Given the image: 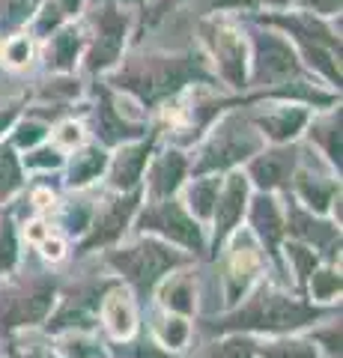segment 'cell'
<instances>
[{
  "label": "cell",
  "mask_w": 343,
  "mask_h": 358,
  "mask_svg": "<svg viewBox=\"0 0 343 358\" xmlns=\"http://www.w3.org/2000/svg\"><path fill=\"white\" fill-rule=\"evenodd\" d=\"M323 317L319 308H311L305 301H295L290 296H281L269 287H260L257 293L248 299L245 308L230 313L224 320H212L206 329L212 331H293L302 329L307 322Z\"/></svg>",
  "instance_id": "obj_1"
},
{
  "label": "cell",
  "mask_w": 343,
  "mask_h": 358,
  "mask_svg": "<svg viewBox=\"0 0 343 358\" xmlns=\"http://www.w3.org/2000/svg\"><path fill=\"white\" fill-rule=\"evenodd\" d=\"M108 263L114 266L126 281L135 284L140 293H147V289H152L159 284L161 275H168L170 268H176L182 263V257L176 251H170L168 245L147 239V242L131 245V248L108 254Z\"/></svg>",
  "instance_id": "obj_2"
},
{
  "label": "cell",
  "mask_w": 343,
  "mask_h": 358,
  "mask_svg": "<svg viewBox=\"0 0 343 358\" xmlns=\"http://www.w3.org/2000/svg\"><path fill=\"white\" fill-rule=\"evenodd\" d=\"M54 305V281L48 278H30V281L13 284L6 293H0V326L21 329L36 326L48 317Z\"/></svg>",
  "instance_id": "obj_3"
},
{
  "label": "cell",
  "mask_w": 343,
  "mask_h": 358,
  "mask_svg": "<svg viewBox=\"0 0 343 358\" xmlns=\"http://www.w3.org/2000/svg\"><path fill=\"white\" fill-rule=\"evenodd\" d=\"M260 152V134L254 131L248 122L242 120H224L212 134V141L203 147V159L197 162L194 171L197 173H209V171H224V167L245 162L248 155Z\"/></svg>",
  "instance_id": "obj_4"
},
{
  "label": "cell",
  "mask_w": 343,
  "mask_h": 358,
  "mask_svg": "<svg viewBox=\"0 0 343 358\" xmlns=\"http://www.w3.org/2000/svg\"><path fill=\"white\" fill-rule=\"evenodd\" d=\"M191 75H197V66L185 60H147L143 66L129 69L123 81L129 90H135L143 102H152L159 96L176 93Z\"/></svg>",
  "instance_id": "obj_5"
},
{
  "label": "cell",
  "mask_w": 343,
  "mask_h": 358,
  "mask_svg": "<svg viewBox=\"0 0 343 358\" xmlns=\"http://www.w3.org/2000/svg\"><path fill=\"white\" fill-rule=\"evenodd\" d=\"M140 230H152V233H161V236H168L170 242H180L185 245L188 251L200 254L203 251V230L200 224H197L188 212L176 203V200H159V203H152L147 212L140 215Z\"/></svg>",
  "instance_id": "obj_6"
},
{
  "label": "cell",
  "mask_w": 343,
  "mask_h": 358,
  "mask_svg": "<svg viewBox=\"0 0 343 358\" xmlns=\"http://www.w3.org/2000/svg\"><path fill=\"white\" fill-rule=\"evenodd\" d=\"M138 197H140L138 192H131V194L119 197V200H110V203L96 215V221L90 224L93 230H90V236L84 239L81 251L87 254V251L102 248V245H110L114 239L123 236V230H126V224L131 218V212H135V206H138Z\"/></svg>",
  "instance_id": "obj_7"
},
{
  "label": "cell",
  "mask_w": 343,
  "mask_h": 358,
  "mask_svg": "<svg viewBox=\"0 0 343 358\" xmlns=\"http://www.w3.org/2000/svg\"><path fill=\"white\" fill-rule=\"evenodd\" d=\"M248 203V179L242 173H233L227 179V185L218 192L212 218H215V251L218 245H224V239L236 230V224L242 221V212Z\"/></svg>",
  "instance_id": "obj_8"
},
{
  "label": "cell",
  "mask_w": 343,
  "mask_h": 358,
  "mask_svg": "<svg viewBox=\"0 0 343 358\" xmlns=\"http://www.w3.org/2000/svg\"><path fill=\"white\" fill-rule=\"evenodd\" d=\"M295 150H269V152H260L257 159L251 162L248 167V176L257 182L263 192H275V188H284L290 182V176L295 171Z\"/></svg>",
  "instance_id": "obj_9"
},
{
  "label": "cell",
  "mask_w": 343,
  "mask_h": 358,
  "mask_svg": "<svg viewBox=\"0 0 343 358\" xmlns=\"http://www.w3.org/2000/svg\"><path fill=\"white\" fill-rule=\"evenodd\" d=\"M295 57L290 45L278 36L257 39V81H281L286 75H295Z\"/></svg>",
  "instance_id": "obj_10"
},
{
  "label": "cell",
  "mask_w": 343,
  "mask_h": 358,
  "mask_svg": "<svg viewBox=\"0 0 343 358\" xmlns=\"http://www.w3.org/2000/svg\"><path fill=\"white\" fill-rule=\"evenodd\" d=\"M260 266H263L260 251L251 245V239L236 242L233 257H230V266H227V296H230V301H239L248 293V287L254 281V275L260 272Z\"/></svg>",
  "instance_id": "obj_11"
},
{
  "label": "cell",
  "mask_w": 343,
  "mask_h": 358,
  "mask_svg": "<svg viewBox=\"0 0 343 358\" xmlns=\"http://www.w3.org/2000/svg\"><path fill=\"white\" fill-rule=\"evenodd\" d=\"M251 227L263 239L265 251H269L272 257H278V242L284 239L286 227H284V218H281L278 203H275V200L265 194V192L260 197L251 200Z\"/></svg>",
  "instance_id": "obj_12"
},
{
  "label": "cell",
  "mask_w": 343,
  "mask_h": 358,
  "mask_svg": "<svg viewBox=\"0 0 343 358\" xmlns=\"http://www.w3.org/2000/svg\"><path fill=\"white\" fill-rule=\"evenodd\" d=\"M123 36H126V21L119 18L114 9H105L98 15V39H96V48L90 54V69H105L108 63L117 60L119 48H123Z\"/></svg>",
  "instance_id": "obj_13"
},
{
  "label": "cell",
  "mask_w": 343,
  "mask_h": 358,
  "mask_svg": "<svg viewBox=\"0 0 343 358\" xmlns=\"http://www.w3.org/2000/svg\"><path fill=\"white\" fill-rule=\"evenodd\" d=\"M185 171H188V164L180 152H164L156 159V164H152V171H149V194L156 197V200H164V197H170L176 188L182 185V179H185Z\"/></svg>",
  "instance_id": "obj_14"
},
{
  "label": "cell",
  "mask_w": 343,
  "mask_h": 358,
  "mask_svg": "<svg viewBox=\"0 0 343 358\" xmlns=\"http://www.w3.org/2000/svg\"><path fill=\"white\" fill-rule=\"evenodd\" d=\"M149 147H152V141L138 143V147H126L119 152L114 164H110V185L119 188V192H131L143 173V164L149 159Z\"/></svg>",
  "instance_id": "obj_15"
},
{
  "label": "cell",
  "mask_w": 343,
  "mask_h": 358,
  "mask_svg": "<svg viewBox=\"0 0 343 358\" xmlns=\"http://www.w3.org/2000/svg\"><path fill=\"white\" fill-rule=\"evenodd\" d=\"M290 230L293 236L298 242H305V245H316V248H328V245H335L340 242V233L337 227H331V224L326 221H316L314 215H307V212H302L298 206H290Z\"/></svg>",
  "instance_id": "obj_16"
},
{
  "label": "cell",
  "mask_w": 343,
  "mask_h": 358,
  "mask_svg": "<svg viewBox=\"0 0 343 358\" xmlns=\"http://www.w3.org/2000/svg\"><path fill=\"white\" fill-rule=\"evenodd\" d=\"M215 54H218L221 75L233 87L245 84V45L236 39V33H230V30L215 33Z\"/></svg>",
  "instance_id": "obj_17"
},
{
  "label": "cell",
  "mask_w": 343,
  "mask_h": 358,
  "mask_svg": "<svg viewBox=\"0 0 343 358\" xmlns=\"http://www.w3.org/2000/svg\"><path fill=\"white\" fill-rule=\"evenodd\" d=\"M105 326L114 338H131L135 334V305L126 289H114L105 299Z\"/></svg>",
  "instance_id": "obj_18"
},
{
  "label": "cell",
  "mask_w": 343,
  "mask_h": 358,
  "mask_svg": "<svg viewBox=\"0 0 343 358\" xmlns=\"http://www.w3.org/2000/svg\"><path fill=\"white\" fill-rule=\"evenodd\" d=\"M305 122H307V114L302 108H281V110H275V114H269V117H260V126L272 141L295 138V134L305 129Z\"/></svg>",
  "instance_id": "obj_19"
},
{
  "label": "cell",
  "mask_w": 343,
  "mask_h": 358,
  "mask_svg": "<svg viewBox=\"0 0 343 358\" xmlns=\"http://www.w3.org/2000/svg\"><path fill=\"white\" fill-rule=\"evenodd\" d=\"M218 192H221V179H215V176L194 179V185L188 188V209H191V215H197V218H212Z\"/></svg>",
  "instance_id": "obj_20"
},
{
  "label": "cell",
  "mask_w": 343,
  "mask_h": 358,
  "mask_svg": "<svg viewBox=\"0 0 343 358\" xmlns=\"http://www.w3.org/2000/svg\"><path fill=\"white\" fill-rule=\"evenodd\" d=\"M161 305L170 308L173 313H182V317L194 313V287H191V281H188L185 275L170 278V281L161 287Z\"/></svg>",
  "instance_id": "obj_21"
},
{
  "label": "cell",
  "mask_w": 343,
  "mask_h": 358,
  "mask_svg": "<svg viewBox=\"0 0 343 358\" xmlns=\"http://www.w3.org/2000/svg\"><path fill=\"white\" fill-rule=\"evenodd\" d=\"M105 152L102 150H81L78 155L72 159V167H69V185H87V182H93V179L105 171Z\"/></svg>",
  "instance_id": "obj_22"
},
{
  "label": "cell",
  "mask_w": 343,
  "mask_h": 358,
  "mask_svg": "<svg viewBox=\"0 0 343 358\" xmlns=\"http://www.w3.org/2000/svg\"><path fill=\"white\" fill-rule=\"evenodd\" d=\"M298 194L314 212H326L328 203H335V194H337V185L328 182V179H314V176H298Z\"/></svg>",
  "instance_id": "obj_23"
},
{
  "label": "cell",
  "mask_w": 343,
  "mask_h": 358,
  "mask_svg": "<svg viewBox=\"0 0 343 358\" xmlns=\"http://www.w3.org/2000/svg\"><path fill=\"white\" fill-rule=\"evenodd\" d=\"M260 358H319L314 341H272L254 346Z\"/></svg>",
  "instance_id": "obj_24"
},
{
  "label": "cell",
  "mask_w": 343,
  "mask_h": 358,
  "mask_svg": "<svg viewBox=\"0 0 343 358\" xmlns=\"http://www.w3.org/2000/svg\"><path fill=\"white\" fill-rule=\"evenodd\" d=\"M75 54H78V36H75L72 30H63L54 36L51 48H48V63L57 66V69H69Z\"/></svg>",
  "instance_id": "obj_25"
},
{
  "label": "cell",
  "mask_w": 343,
  "mask_h": 358,
  "mask_svg": "<svg viewBox=\"0 0 343 358\" xmlns=\"http://www.w3.org/2000/svg\"><path fill=\"white\" fill-rule=\"evenodd\" d=\"M307 281H311V296L316 301H331L340 293V275L335 268H314V272L307 275Z\"/></svg>",
  "instance_id": "obj_26"
},
{
  "label": "cell",
  "mask_w": 343,
  "mask_h": 358,
  "mask_svg": "<svg viewBox=\"0 0 343 358\" xmlns=\"http://www.w3.org/2000/svg\"><path fill=\"white\" fill-rule=\"evenodd\" d=\"M18 185H21V167L15 155L9 147H0V200H6Z\"/></svg>",
  "instance_id": "obj_27"
},
{
  "label": "cell",
  "mask_w": 343,
  "mask_h": 358,
  "mask_svg": "<svg viewBox=\"0 0 343 358\" xmlns=\"http://www.w3.org/2000/svg\"><path fill=\"white\" fill-rule=\"evenodd\" d=\"M314 138L326 147L328 159L335 164H340V117H331L328 122H323V126H316Z\"/></svg>",
  "instance_id": "obj_28"
},
{
  "label": "cell",
  "mask_w": 343,
  "mask_h": 358,
  "mask_svg": "<svg viewBox=\"0 0 343 358\" xmlns=\"http://www.w3.org/2000/svg\"><path fill=\"white\" fill-rule=\"evenodd\" d=\"M286 257L293 260L295 266V275H298V281H307V275L316 268V251H311V245H305V242H295V245H286Z\"/></svg>",
  "instance_id": "obj_29"
},
{
  "label": "cell",
  "mask_w": 343,
  "mask_h": 358,
  "mask_svg": "<svg viewBox=\"0 0 343 358\" xmlns=\"http://www.w3.org/2000/svg\"><path fill=\"white\" fill-rule=\"evenodd\" d=\"M159 334H161V343L170 346V350H180V346L188 341V322L182 317H168L159 322Z\"/></svg>",
  "instance_id": "obj_30"
},
{
  "label": "cell",
  "mask_w": 343,
  "mask_h": 358,
  "mask_svg": "<svg viewBox=\"0 0 343 358\" xmlns=\"http://www.w3.org/2000/svg\"><path fill=\"white\" fill-rule=\"evenodd\" d=\"M18 260V242H15V230L13 224L3 221L0 224V272H9Z\"/></svg>",
  "instance_id": "obj_31"
},
{
  "label": "cell",
  "mask_w": 343,
  "mask_h": 358,
  "mask_svg": "<svg viewBox=\"0 0 343 358\" xmlns=\"http://www.w3.org/2000/svg\"><path fill=\"white\" fill-rule=\"evenodd\" d=\"M209 358H257L254 343L245 338H230L224 343H215V350H209Z\"/></svg>",
  "instance_id": "obj_32"
},
{
  "label": "cell",
  "mask_w": 343,
  "mask_h": 358,
  "mask_svg": "<svg viewBox=\"0 0 343 358\" xmlns=\"http://www.w3.org/2000/svg\"><path fill=\"white\" fill-rule=\"evenodd\" d=\"M90 218H93V209L87 203H72L69 209H66L63 215V227L69 233H84L87 227H90Z\"/></svg>",
  "instance_id": "obj_33"
},
{
  "label": "cell",
  "mask_w": 343,
  "mask_h": 358,
  "mask_svg": "<svg viewBox=\"0 0 343 358\" xmlns=\"http://www.w3.org/2000/svg\"><path fill=\"white\" fill-rule=\"evenodd\" d=\"M27 9H30V0H0V24L3 27L18 24L27 15Z\"/></svg>",
  "instance_id": "obj_34"
},
{
  "label": "cell",
  "mask_w": 343,
  "mask_h": 358,
  "mask_svg": "<svg viewBox=\"0 0 343 358\" xmlns=\"http://www.w3.org/2000/svg\"><path fill=\"white\" fill-rule=\"evenodd\" d=\"M66 352H69L72 358H93V355H102V350H98L96 343L84 341V338H69V341H66Z\"/></svg>",
  "instance_id": "obj_35"
},
{
  "label": "cell",
  "mask_w": 343,
  "mask_h": 358,
  "mask_svg": "<svg viewBox=\"0 0 343 358\" xmlns=\"http://www.w3.org/2000/svg\"><path fill=\"white\" fill-rule=\"evenodd\" d=\"M27 57H30V42L21 36V39H13L6 45V60L13 63V66H21V63H27Z\"/></svg>",
  "instance_id": "obj_36"
},
{
  "label": "cell",
  "mask_w": 343,
  "mask_h": 358,
  "mask_svg": "<svg viewBox=\"0 0 343 358\" xmlns=\"http://www.w3.org/2000/svg\"><path fill=\"white\" fill-rule=\"evenodd\" d=\"M316 341H323L326 346L323 350H328L331 358H340V326H331L328 331H319Z\"/></svg>",
  "instance_id": "obj_37"
},
{
  "label": "cell",
  "mask_w": 343,
  "mask_h": 358,
  "mask_svg": "<svg viewBox=\"0 0 343 358\" xmlns=\"http://www.w3.org/2000/svg\"><path fill=\"white\" fill-rule=\"evenodd\" d=\"M57 141L63 143V147H78L81 143V126L66 122V126H60V131H57Z\"/></svg>",
  "instance_id": "obj_38"
},
{
  "label": "cell",
  "mask_w": 343,
  "mask_h": 358,
  "mask_svg": "<svg viewBox=\"0 0 343 358\" xmlns=\"http://www.w3.org/2000/svg\"><path fill=\"white\" fill-rule=\"evenodd\" d=\"M39 248H42V254L48 257V260H60L63 257V239H57V236H48L45 239H39Z\"/></svg>",
  "instance_id": "obj_39"
},
{
  "label": "cell",
  "mask_w": 343,
  "mask_h": 358,
  "mask_svg": "<svg viewBox=\"0 0 343 358\" xmlns=\"http://www.w3.org/2000/svg\"><path fill=\"white\" fill-rule=\"evenodd\" d=\"M42 134H45V129H42V126H33V122H30V126H21V131L15 134V141L21 143V147H33V143H36Z\"/></svg>",
  "instance_id": "obj_40"
},
{
  "label": "cell",
  "mask_w": 343,
  "mask_h": 358,
  "mask_svg": "<svg viewBox=\"0 0 343 358\" xmlns=\"http://www.w3.org/2000/svg\"><path fill=\"white\" fill-rule=\"evenodd\" d=\"M131 358H173V355L164 352L156 343H138L135 350H131Z\"/></svg>",
  "instance_id": "obj_41"
},
{
  "label": "cell",
  "mask_w": 343,
  "mask_h": 358,
  "mask_svg": "<svg viewBox=\"0 0 343 358\" xmlns=\"http://www.w3.org/2000/svg\"><path fill=\"white\" fill-rule=\"evenodd\" d=\"M27 164H60V155L57 152H51V150H39V152H33L30 159H27Z\"/></svg>",
  "instance_id": "obj_42"
},
{
  "label": "cell",
  "mask_w": 343,
  "mask_h": 358,
  "mask_svg": "<svg viewBox=\"0 0 343 358\" xmlns=\"http://www.w3.org/2000/svg\"><path fill=\"white\" fill-rule=\"evenodd\" d=\"M316 13H335V9L340 6V0H307Z\"/></svg>",
  "instance_id": "obj_43"
},
{
  "label": "cell",
  "mask_w": 343,
  "mask_h": 358,
  "mask_svg": "<svg viewBox=\"0 0 343 358\" xmlns=\"http://www.w3.org/2000/svg\"><path fill=\"white\" fill-rule=\"evenodd\" d=\"M215 3H221V6H248L251 0H215Z\"/></svg>",
  "instance_id": "obj_44"
},
{
  "label": "cell",
  "mask_w": 343,
  "mask_h": 358,
  "mask_svg": "<svg viewBox=\"0 0 343 358\" xmlns=\"http://www.w3.org/2000/svg\"><path fill=\"white\" fill-rule=\"evenodd\" d=\"M18 358H42V355H36V352H27V355H18Z\"/></svg>",
  "instance_id": "obj_45"
}]
</instances>
